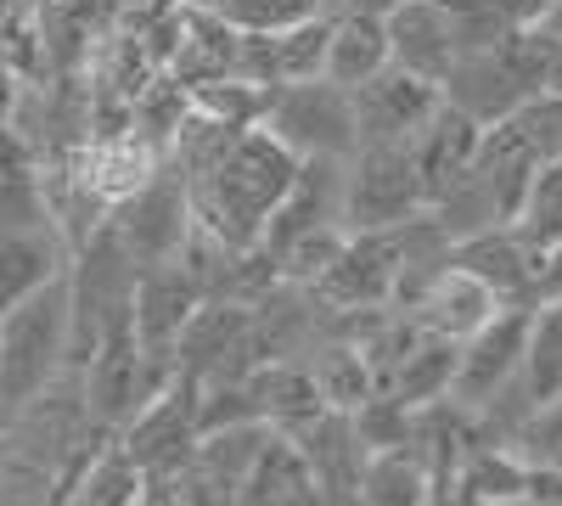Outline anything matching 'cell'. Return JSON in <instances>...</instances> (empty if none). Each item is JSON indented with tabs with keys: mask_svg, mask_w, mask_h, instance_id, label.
I'll list each match as a JSON object with an SVG mask.
<instances>
[{
	"mask_svg": "<svg viewBox=\"0 0 562 506\" xmlns=\"http://www.w3.org/2000/svg\"><path fill=\"white\" fill-rule=\"evenodd\" d=\"M524 479H529V468L512 450H495V445H473L456 468V484L467 495H479L484 506H501L512 495H524Z\"/></svg>",
	"mask_w": 562,
	"mask_h": 506,
	"instance_id": "obj_38",
	"label": "cell"
},
{
	"mask_svg": "<svg viewBox=\"0 0 562 506\" xmlns=\"http://www.w3.org/2000/svg\"><path fill=\"white\" fill-rule=\"evenodd\" d=\"M349 434H355V445H360L366 456L400 450V445H411V434H416V411L400 405L389 389H378V394H366V400L349 411Z\"/></svg>",
	"mask_w": 562,
	"mask_h": 506,
	"instance_id": "obj_37",
	"label": "cell"
},
{
	"mask_svg": "<svg viewBox=\"0 0 562 506\" xmlns=\"http://www.w3.org/2000/svg\"><path fill=\"white\" fill-rule=\"evenodd\" d=\"M349 108H355V135H360V147L366 142H411V135L434 119L439 108V85L434 79H416L405 68H378L371 79H360L349 90Z\"/></svg>",
	"mask_w": 562,
	"mask_h": 506,
	"instance_id": "obj_11",
	"label": "cell"
},
{
	"mask_svg": "<svg viewBox=\"0 0 562 506\" xmlns=\"http://www.w3.org/2000/svg\"><path fill=\"white\" fill-rule=\"evenodd\" d=\"M495 7L506 12V23H512V29H535V23L546 18L551 0H495Z\"/></svg>",
	"mask_w": 562,
	"mask_h": 506,
	"instance_id": "obj_48",
	"label": "cell"
},
{
	"mask_svg": "<svg viewBox=\"0 0 562 506\" xmlns=\"http://www.w3.org/2000/svg\"><path fill=\"white\" fill-rule=\"evenodd\" d=\"M243 394L254 405V417L276 434H293L299 423L321 417V394H315V378L304 360H259L254 372L243 378Z\"/></svg>",
	"mask_w": 562,
	"mask_h": 506,
	"instance_id": "obj_22",
	"label": "cell"
},
{
	"mask_svg": "<svg viewBox=\"0 0 562 506\" xmlns=\"http://www.w3.org/2000/svg\"><path fill=\"white\" fill-rule=\"evenodd\" d=\"M198 304H203L198 282H192V276H186L175 259L140 265V270H135V293H130V333H135V344L147 349V355H158V360H169L180 327L192 321ZM169 366H175V360H169Z\"/></svg>",
	"mask_w": 562,
	"mask_h": 506,
	"instance_id": "obj_16",
	"label": "cell"
},
{
	"mask_svg": "<svg viewBox=\"0 0 562 506\" xmlns=\"http://www.w3.org/2000/svg\"><path fill=\"white\" fill-rule=\"evenodd\" d=\"M546 68H551V34L512 29L495 52H461L439 79V97L484 130L501 124L524 97L546 90Z\"/></svg>",
	"mask_w": 562,
	"mask_h": 506,
	"instance_id": "obj_2",
	"label": "cell"
},
{
	"mask_svg": "<svg viewBox=\"0 0 562 506\" xmlns=\"http://www.w3.org/2000/svg\"><path fill=\"white\" fill-rule=\"evenodd\" d=\"M512 456H518L524 468H562V394L557 400H540L529 411L524 434L512 439Z\"/></svg>",
	"mask_w": 562,
	"mask_h": 506,
	"instance_id": "obj_43",
	"label": "cell"
},
{
	"mask_svg": "<svg viewBox=\"0 0 562 506\" xmlns=\"http://www.w3.org/2000/svg\"><path fill=\"white\" fill-rule=\"evenodd\" d=\"M186 102L192 113L225 124V130H259L265 102H270V85H254L243 74H225V79H203V85H186Z\"/></svg>",
	"mask_w": 562,
	"mask_h": 506,
	"instance_id": "obj_34",
	"label": "cell"
},
{
	"mask_svg": "<svg viewBox=\"0 0 562 506\" xmlns=\"http://www.w3.org/2000/svg\"><path fill=\"white\" fill-rule=\"evenodd\" d=\"M63 372H68V282L52 276L12 310H0V417Z\"/></svg>",
	"mask_w": 562,
	"mask_h": 506,
	"instance_id": "obj_3",
	"label": "cell"
},
{
	"mask_svg": "<svg viewBox=\"0 0 562 506\" xmlns=\"http://www.w3.org/2000/svg\"><path fill=\"white\" fill-rule=\"evenodd\" d=\"M180 29H186V7H180V0H169V7H164L147 29H135V40L147 45V57H153L158 68H169L175 52H180Z\"/></svg>",
	"mask_w": 562,
	"mask_h": 506,
	"instance_id": "obj_45",
	"label": "cell"
},
{
	"mask_svg": "<svg viewBox=\"0 0 562 506\" xmlns=\"http://www.w3.org/2000/svg\"><path fill=\"white\" fill-rule=\"evenodd\" d=\"M299 158L270 142L265 130H243L237 142L220 153V164H209L203 175L186 180V198H192V220L203 232H214L231 248H248L265 232V214L276 209V198L293 187Z\"/></svg>",
	"mask_w": 562,
	"mask_h": 506,
	"instance_id": "obj_1",
	"label": "cell"
},
{
	"mask_svg": "<svg viewBox=\"0 0 562 506\" xmlns=\"http://www.w3.org/2000/svg\"><path fill=\"white\" fill-rule=\"evenodd\" d=\"M501 506H535L529 495H512V501H501Z\"/></svg>",
	"mask_w": 562,
	"mask_h": 506,
	"instance_id": "obj_55",
	"label": "cell"
},
{
	"mask_svg": "<svg viewBox=\"0 0 562 506\" xmlns=\"http://www.w3.org/2000/svg\"><path fill=\"white\" fill-rule=\"evenodd\" d=\"M169 378H175V366L140 349V344H135V333H130V321H124V327H113V333L97 344V355H90V360L79 366L90 423L108 428V434H119V428H124V423H130L135 411L147 405Z\"/></svg>",
	"mask_w": 562,
	"mask_h": 506,
	"instance_id": "obj_6",
	"label": "cell"
},
{
	"mask_svg": "<svg viewBox=\"0 0 562 506\" xmlns=\"http://www.w3.org/2000/svg\"><path fill=\"white\" fill-rule=\"evenodd\" d=\"M524 333H529V310L501 304L473 338L456 344V378H450V400L461 411H479L506 378H518L524 360Z\"/></svg>",
	"mask_w": 562,
	"mask_h": 506,
	"instance_id": "obj_13",
	"label": "cell"
},
{
	"mask_svg": "<svg viewBox=\"0 0 562 506\" xmlns=\"http://www.w3.org/2000/svg\"><path fill=\"white\" fill-rule=\"evenodd\" d=\"M518 378L529 400H557L562 394V299H546L529 310V333H524V360Z\"/></svg>",
	"mask_w": 562,
	"mask_h": 506,
	"instance_id": "obj_30",
	"label": "cell"
},
{
	"mask_svg": "<svg viewBox=\"0 0 562 506\" xmlns=\"http://www.w3.org/2000/svg\"><path fill=\"white\" fill-rule=\"evenodd\" d=\"M52 501H57V479L0 445V506H52Z\"/></svg>",
	"mask_w": 562,
	"mask_h": 506,
	"instance_id": "obj_44",
	"label": "cell"
},
{
	"mask_svg": "<svg viewBox=\"0 0 562 506\" xmlns=\"http://www.w3.org/2000/svg\"><path fill=\"white\" fill-rule=\"evenodd\" d=\"M310 378H315V394H321V405L326 411H349L366 400V394H378V383H371V372H366V360H360V349L355 344H338V338H326V344H315L310 349Z\"/></svg>",
	"mask_w": 562,
	"mask_h": 506,
	"instance_id": "obj_32",
	"label": "cell"
},
{
	"mask_svg": "<svg viewBox=\"0 0 562 506\" xmlns=\"http://www.w3.org/2000/svg\"><path fill=\"white\" fill-rule=\"evenodd\" d=\"M180 119H186V85L175 79V74H153V85L135 97V135L147 147H158L164 158H169V142H175V130H180Z\"/></svg>",
	"mask_w": 562,
	"mask_h": 506,
	"instance_id": "obj_39",
	"label": "cell"
},
{
	"mask_svg": "<svg viewBox=\"0 0 562 506\" xmlns=\"http://www.w3.org/2000/svg\"><path fill=\"white\" fill-rule=\"evenodd\" d=\"M7 175H34V153H29L23 135L0 119V180H7Z\"/></svg>",
	"mask_w": 562,
	"mask_h": 506,
	"instance_id": "obj_47",
	"label": "cell"
},
{
	"mask_svg": "<svg viewBox=\"0 0 562 506\" xmlns=\"http://www.w3.org/2000/svg\"><path fill=\"white\" fill-rule=\"evenodd\" d=\"M344 164L349 158H299L293 187L276 198V209L265 214V232H259L270 254L299 243L304 232H321V225H344Z\"/></svg>",
	"mask_w": 562,
	"mask_h": 506,
	"instance_id": "obj_15",
	"label": "cell"
},
{
	"mask_svg": "<svg viewBox=\"0 0 562 506\" xmlns=\"http://www.w3.org/2000/svg\"><path fill=\"white\" fill-rule=\"evenodd\" d=\"M422 506H484V501L467 495L456 479H445V484H428V501H422Z\"/></svg>",
	"mask_w": 562,
	"mask_h": 506,
	"instance_id": "obj_49",
	"label": "cell"
},
{
	"mask_svg": "<svg viewBox=\"0 0 562 506\" xmlns=\"http://www.w3.org/2000/svg\"><path fill=\"white\" fill-rule=\"evenodd\" d=\"M512 232H518V243H524L529 254L562 243V158H551V164L535 169L518 214H512Z\"/></svg>",
	"mask_w": 562,
	"mask_h": 506,
	"instance_id": "obj_36",
	"label": "cell"
},
{
	"mask_svg": "<svg viewBox=\"0 0 562 506\" xmlns=\"http://www.w3.org/2000/svg\"><path fill=\"white\" fill-rule=\"evenodd\" d=\"M52 506H74V501H68V495H63V501H52Z\"/></svg>",
	"mask_w": 562,
	"mask_h": 506,
	"instance_id": "obj_56",
	"label": "cell"
},
{
	"mask_svg": "<svg viewBox=\"0 0 562 506\" xmlns=\"http://www.w3.org/2000/svg\"><path fill=\"white\" fill-rule=\"evenodd\" d=\"M326 34H333V12H310L288 29H265V34H243L237 52V74L254 85H299L315 79L326 63Z\"/></svg>",
	"mask_w": 562,
	"mask_h": 506,
	"instance_id": "obj_17",
	"label": "cell"
},
{
	"mask_svg": "<svg viewBox=\"0 0 562 506\" xmlns=\"http://www.w3.org/2000/svg\"><path fill=\"white\" fill-rule=\"evenodd\" d=\"M265 439H270V428L265 423H237V428H209V434H198V445H192V462L186 468H198L209 484H220L225 495L243 484V473L254 468V456L265 450Z\"/></svg>",
	"mask_w": 562,
	"mask_h": 506,
	"instance_id": "obj_31",
	"label": "cell"
},
{
	"mask_svg": "<svg viewBox=\"0 0 562 506\" xmlns=\"http://www.w3.org/2000/svg\"><path fill=\"white\" fill-rule=\"evenodd\" d=\"M389 34V63L416 74V79H445V68L456 63V40H450V18L439 0H400L383 18Z\"/></svg>",
	"mask_w": 562,
	"mask_h": 506,
	"instance_id": "obj_19",
	"label": "cell"
},
{
	"mask_svg": "<svg viewBox=\"0 0 562 506\" xmlns=\"http://www.w3.org/2000/svg\"><path fill=\"white\" fill-rule=\"evenodd\" d=\"M378 68H389V34H383V18L338 12V18H333V34H326L321 79H333V85L355 90L360 79H371Z\"/></svg>",
	"mask_w": 562,
	"mask_h": 506,
	"instance_id": "obj_27",
	"label": "cell"
},
{
	"mask_svg": "<svg viewBox=\"0 0 562 506\" xmlns=\"http://www.w3.org/2000/svg\"><path fill=\"white\" fill-rule=\"evenodd\" d=\"M546 90L562 97V34H551V68H546Z\"/></svg>",
	"mask_w": 562,
	"mask_h": 506,
	"instance_id": "obj_51",
	"label": "cell"
},
{
	"mask_svg": "<svg viewBox=\"0 0 562 506\" xmlns=\"http://www.w3.org/2000/svg\"><path fill=\"white\" fill-rule=\"evenodd\" d=\"M445 18H450V40H456V57L461 52H495V45L512 34L506 12L495 0H439Z\"/></svg>",
	"mask_w": 562,
	"mask_h": 506,
	"instance_id": "obj_41",
	"label": "cell"
},
{
	"mask_svg": "<svg viewBox=\"0 0 562 506\" xmlns=\"http://www.w3.org/2000/svg\"><path fill=\"white\" fill-rule=\"evenodd\" d=\"M344 225H321V232H304L299 243H288L276 254V270H281V282H299V288H315L321 282V270L338 259V248H344Z\"/></svg>",
	"mask_w": 562,
	"mask_h": 506,
	"instance_id": "obj_42",
	"label": "cell"
},
{
	"mask_svg": "<svg viewBox=\"0 0 562 506\" xmlns=\"http://www.w3.org/2000/svg\"><path fill=\"white\" fill-rule=\"evenodd\" d=\"M135 270L140 265L119 248L108 225L68 254V270H63V282H68V372H79L97 355V344L130 321Z\"/></svg>",
	"mask_w": 562,
	"mask_h": 506,
	"instance_id": "obj_4",
	"label": "cell"
},
{
	"mask_svg": "<svg viewBox=\"0 0 562 506\" xmlns=\"http://www.w3.org/2000/svg\"><path fill=\"white\" fill-rule=\"evenodd\" d=\"M113 445L140 468V479H169L192 462V445H198V383L192 378H169L135 417L113 434Z\"/></svg>",
	"mask_w": 562,
	"mask_h": 506,
	"instance_id": "obj_9",
	"label": "cell"
},
{
	"mask_svg": "<svg viewBox=\"0 0 562 506\" xmlns=\"http://www.w3.org/2000/svg\"><path fill=\"white\" fill-rule=\"evenodd\" d=\"M495 310H501V304L490 299V288H479L467 270H456V265H450V270L439 276V282H434L428 293H422V304L411 310V321H416L422 333L461 344V338H473Z\"/></svg>",
	"mask_w": 562,
	"mask_h": 506,
	"instance_id": "obj_24",
	"label": "cell"
},
{
	"mask_svg": "<svg viewBox=\"0 0 562 506\" xmlns=\"http://www.w3.org/2000/svg\"><path fill=\"white\" fill-rule=\"evenodd\" d=\"M546 299H562V243L535 254V304H546Z\"/></svg>",
	"mask_w": 562,
	"mask_h": 506,
	"instance_id": "obj_46",
	"label": "cell"
},
{
	"mask_svg": "<svg viewBox=\"0 0 562 506\" xmlns=\"http://www.w3.org/2000/svg\"><path fill=\"white\" fill-rule=\"evenodd\" d=\"M68 270V248L57 232H0V310H12L34 288Z\"/></svg>",
	"mask_w": 562,
	"mask_h": 506,
	"instance_id": "obj_28",
	"label": "cell"
},
{
	"mask_svg": "<svg viewBox=\"0 0 562 506\" xmlns=\"http://www.w3.org/2000/svg\"><path fill=\"white\" fill-rule=\"evenodd\" d=\"M12 90H18V74L7 68V57H0V119H7V108H12Z\"/></svg>",
	"mask_w": 562,
	"mask_h": 506,
	"instance_id": "obj_52",
	"label": "cell"
},
{
	"mask_svg": "<svg viewBox=\"0 0 562 506\" xmlns=\"http://www.w3.org/2000/svg\"><path fill=\"white\" fill-rule=\"evenodd\" d=\"M259 130L281 142L293 158H349L360 147L349 90L333 79H299V85H270V102Z\"/></svg>",
	"mask_w": 562,
	"mask_h": 506,
	"instance_id": "obj_5",
	"label": "cell"
},
{
	"mask_svg": "<svg viewBox=\"0 0 562 506\" xmlns=\"http://www.w3.org/2000/svg\"><path fill=\"white\" fill-rule=\"evenodd\" d=\"M360 501L366 506H422V501H428V468H422V456L411 445L383 450V456H366Z\"/></svg>",
	"mask_w": 562,
	"mask_h": 506,
	"instance_id": "obj_33",
	"label": "cell"
},
{
	"mask_svg": "<svg viewBox=\"0 0 562 506\" xmlns=\"http://www.w3.org/2000/svg\"><path fill=\"white\" fill-rule=\"evenodd\" d=\"M186 7V0H180ZM237 52H243V34L231 29L225 18L203 12V7H186V29H180V52L164 74H175L180 85H203V79H225L237 74Z\"/></svg>",
	"mask_w": 562,
	"mask_h": 506,
	"instance_id": "obj_26",
	"label": "cell"
},
{
	"mask_svg": "<svg viewBox=\"0 0 562 506\" xmlns=\"http://www.w3.org/2000/svg\"><path fill=\"white\" fill-rule=\"evenodd\" d=\"M140 490H147L140 468H135L130 456L108 439V445L85 462V473L74 479L68 501H74V506H135V501H140Z\"/></svg>",
	"mask_w": 562,
	"mask_h": 506,
	"instance_id": "obj_35",
	"label": "cell"
},
{
	"mask_svg": "<svg viewBox=\"0 0 562 506\" xmlns=\"http://www.w3.org/2000/svg\"><path fill=\"white\" fill-rule=\"evenodd\" d=\"M288 439L299 445V456L310 462V479H315V490H321V506H326V501H338V495H360L366 450L355 445L344 411H321V417L299 423Z\"/></svg>",
	"mask_w": 562,
	"mask_h": 506,
	"instance_id": "obj_20",
	"label": "cell"
},
{
	"mask_svg": "<svg viewBox=\"0 0 562 506\" xmlns=\"http://www.w3.org/2000/svg\"><path fill=\"white\" fill-rule=\"evenodd\" d=\"M405 147H411V164H416V180H422V203H434L450 180L473 164V153H479V124L467 119V113H456V108L439 97L434 119L422 124Z\"/></svg>",
	"mask_w": 562,
	"mask_h": 506,
	"instance_id": "obj_21",
	"label": "cell"
},
{
	"mask_svg": "<svg viewBox=\"0 0 562 506\" xmlns=\"http://www.w3.org/2000/svg\"><path fill=\"white\" fill-rule=\"evenodd\" d=\"M450 378H456V344H450V338H434V333H422V338L405 349V360L394 366L389 394H394L400 405L422 411V405H434V400L450 394Z\"/></svg>",
	"mask_w": 562,
	"mask_h": 506,
	"instance_id": "obj_29",
	"label": "cell"
},
{
	"mask_svg": "<svg viewBox=\"0 0 562 506\" xmlns=\"http://www.w3.org/2000/svg\"><path fill=\"white\" fill-rule=\"evenodd\" d=\"M108 232L135 265H164L180 254L186 232H192V198H186V175L164 158L130 198L113 203Z\"/></svg>",
	"mask_w": 562,
	"mask_h": 506,
	"instance_id": "obj_7",
	"label": "cell"
},
{
	"mask_svg": "<svg viewBox=\"0 0 562 506\" xmlns=\"http://www.w3.org/2000/svg\"><path fill=\"white\" fill-rule=\"evenodd\" d=\"M158 164H164V153L147 147L135 130H130V135H113V142H85V147L74 153V169L85 175V187L97 192L108 209H113L119 198H130Z\"/></svg>",
	"mask_w": 562,
	"mask_h": 506,
	"instance_id": "obj_25",
	"label": "cell"
},
{
	"mask_svg": "<svg viewBox=\"0 0 562 506\" xmlns=\"http://www.w3.org/2000/svg\"><path fill=\"white\" fill-rule=\"evenodd\" d=\"M326 310L310 288L299 282H276L248 304V344L254 366L259 360H310L315 344H326Z\"/></svg>",
	"mask_w": 562,
	"mask_h": 506,
	"instance_id": "obj_14",
	"label": "cell"
},
{
	"mask_svg": "<svg viewBox=\"0 0 562 506\" xmlns=\"http://www.w3.org/2000/svg\"><path fill=\"white\" fill-rule=\"evenodd\" d=\"M506 124L524 135V147L540 164L562 158V97H557V90H535V97H524L518 108L506 113Z\"/></svg>",
	"mask_w": 562,
	"mask_h": 506,
	"instance_id": "obj_40",
	"label": "cell"
},
{
	"mask_svg": "<svg viewBox=\"0 0 562 506\" xmlns=\"http://www.w3.org/2000/svg\"><path fill=\"white\" fill-rule=\"evenodd\" d=\"M175 372L192 378L198 389L209 383H243L254 372V344H248V304L231 299H203L192 310V321L180 327L175 349Z\"/></svg>",
	"mask_w": 562,
	"mask_h": 506,
	"instance_id": "obj_10",
	"label": "cell"
},
{
	"mask_svg": "<svg viewBox=\"0 0 562 506\" xmlns=\"http://www.w3.org/2000/svg\"><path fill=\"white\" fill-rule=\"evenodd\" d=\"M400 0H344V12H366V18H389Z\"/></svg>",
	"mask_w": 562,
	"mask_h": 506,
	"instance_id": "obj_50",
	"label": "cell"
},
{
	"mask_svg": "<svg viewBox=\"0 0 562 506\" xmlns=\"http://www.w3.org/2000/svg\"><path fill=\"white\" fill-rule=\"evenodd\" d=\"M535 29H546V34H562V0H551V7H546V18H540Z\"/></svg>",
	"mask_w": 562,
	"mask_h": 506,
	"instance_id": "obj_53",
	"label": "cell"
},
{
	"mask_svg": "<svg viewBox=\"0 0 562 506\" xmlns=\"http://www.w3.org/2000/svg\"><path fill=\"white\" fill-rule=\"evenodd\" d=\"M428 209L411 147L400 142H366L344 164V232H383V225Z\"/></svg>",
	"mask_w": 562,
	"mask_h": 506,
	"instance_id": "obj_8",
	"label": "cell"
},
{
	"mask_svg": "<svg viewBox=\"0 0 562 506\" xmlns=\"http://www.w3.org/2000/svg\"><path fill=\"white\" fill-rule=\"evenodd\" d=\"M394 276H400V237H394V225H383V232H349L338 259L321 270V282L310 293L326 310H371V304H389Z\"/></svg>",
	"mask_w": 562,
	"mask_h": 506,
	"instance_id": "obj_12",
	"label": "cell"
},
{
	"mask_svg": "<svg viewBox=\"0 0 562 506\" xmlns=\"http://www.w3.org/2000/svg\"><path fill=\"white\" fill-rule=\"evenodd\" d=\"M326 506H366L360 495H338V501H326Z\"/></svg>",
	"mask_w": 562,
	"mask_h": 506,
	"instance_id": "obj_54",
	"label": "cell"
},
{
	"mask_svg": "<svg viewBox=\"0 0 562 506\" xmlns=\"http://www.w3.org/2000/svg\"><path fill=\"white\" fill-rule=\"evenodd\" d=\"M450 265L467 270L479 288H490L495 304L512 310H535V254L518 243L512 225H490V232H473L450 248Z\"/></svg>",
	"mask_w": 562,
	"mask_h": 506,
	"instance_id": "obj_18",
	"label": "cell"
},
{
	"mask_svg": "<svg viewBox=\"0 0 562 506\" xmlns=\"http://www.w3.org/2000/svg\"><path fill=\"white\" fill-rule=\"evenodd\" d=\"M231 506H321V490L310 479V462L299 456V445L288 434L265 439V450L254 456V468L243 473V484L231 490Z\"/></svg>",
	"mask_w": 562,
	"mask_h": 506,
	"instance_id": "obj_23",
	"label": "cell"
}]
</instances>
